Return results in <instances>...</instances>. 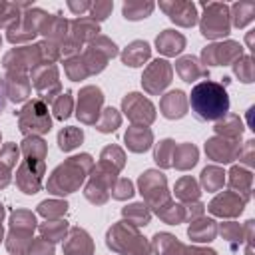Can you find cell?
<instances>
[{"label": "cell", "instance_id": "cell-1", "mask_svg": "<svg viewBox=\"0 0 255 255\" xmlns=\"http://www.w3.org/2000/svg\"><path fill=\"white\" fill-rule=\"evenodd\" d=\"M229 106H231L229 94L217 82L205 80L191 88L189 108L199 122H217L225 118L229 112Z\"/></svg>", "mask_w": 255, "mask_h": 255}, {"label": "cell", "instance_id": "cell-2", "mask_svg": "<svg viewBox=\"0 0 255 255\" xmlns=\"http://www.w3.org/2000/svg\"><path fill=\"white\" fill-rule=\"evenodd\" d=\"M4 108H6V98H4V92L0 90V114L4 112Z\"/></svg>", "mask_w": 255, "mask_h": 255}]
</instances>
